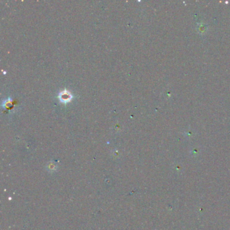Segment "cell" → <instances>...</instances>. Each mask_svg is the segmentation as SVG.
I'll use <instances>...</instances> for the list:
<instances>
[{
    "label": "cell",
    "mask_w": 230,
    "mask_h": 230,
    "mask_svg": "<svg viewBox=\"0 0 230 230\" xmlns=\"http://www.w3.org/2000/svg\"><path fill=\"white\" fill-rule=\"evenodd\" d=\"M59 98H60V100L61 101L67 102L71 99L72 96H71L70 93L67 92V91H63L59 95Z\"/></svg>",
    "instance_id": "1"
}]
</instances>
